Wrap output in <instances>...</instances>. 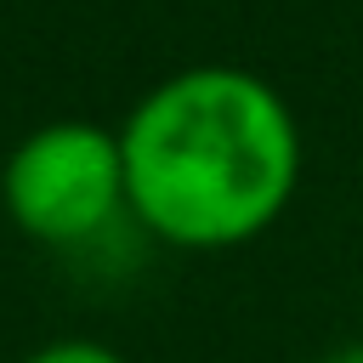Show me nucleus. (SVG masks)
Segmentation results:
<instances>
[{
	"instance_id": "1",
	"label": "nucleus",
	"mask_w": 363,
	"mask_h": 363,
	"mask_svg": "<svg viewBox=\"0 0 363 363\" xmlns=\"http://www.w3.org/2000/svg\"><path fill=\"white\" fill-rule=\"evenodd\" d=\"M130 216L176 250L261 238L301 187V119L272 79L199 62L159 79L119 125Z\"/></svg>"
},
{
	"instance_id": "2",
	"label": "nucleus",
	"mask_w": 363,
	"mask_h": 363,
	"mask_svg": "<svg viewBox=\"0 0 363 363\" xmlns=\"http://www.w3.org/2000/svg\"><path fill=\"white\" fill-rule=\"evenodd\" d=\"M0 204L34 244H91L119 216H130L119 130L91 119H51L28 130L0 164Z\"/></svg>"
},
{
	"instance_id": "3",
	"label": "nucleus",
	"mask_w": 363,
	"mask_h": 363,
	"mask_svg": "<svg viewBox=\"0 0 363 363\" xmlns=\"http://www.w3.org/2000/svg\"><path fill=\"white\" fill-rule=\"evenodd\" d=\"M23 363H125L113 346H102V340H79V335H68V340H51V346H40V352H28Z\"/></svg>"
},
{
	"instance_id": "4",
	"label": "nucleus",
	"mask_w": 363,
	"mask_h": 363,
	"mask_svg": "<svg viewBox=\"0 0 363 363\" xmlns=\"http://www.w3.org/2000/svg\"><path fill=\"white\" fill-rule=\"evenodd\" d=\"M318 363H363V340H340V346H329Z\"/></svg>"
}]
</instances>
